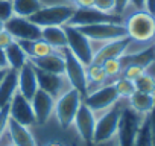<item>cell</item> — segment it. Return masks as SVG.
<instances>
[{"label":"cell","mask_w":155,"mask_h":146,"mask_svg":"<svg viewBox=\"0 0 155 146\" xmlns=\"http://www.w3.org/2000/svg\"><path fill=\"white\" fill-rule=\"evenodd\" d=\"M123 25L131 41L149 47L155 41V15L147 9H137L123 18Z\"/></svg>","instance_id":"6da1fadb"},{"label":"cell","mask_w":155,"mask_h":146,"mask_svg":"<svg viewBox=\"0 0 155 146\" xmlns=\"http://www.w3.org/2000/svg\"><path fill=\"white\" fill-rule=\"evenodd\" d=\"M76 6L71 3H56V5H44L40 11L29 17L32 23L40 28L46 26H65L71 15L74 14Z\"/></svg>","instance_id":"7a4b0ae2"},{"label":"cell","mask_w":155,"mask_h":146,"mask_svg":"<svg viewBox=\"0 0 155 146\" xmlns=\"http://www.w3.org/2000/svg\"><path fill=\"white\" fill-rule=\"evenodd\" d=\"M125 105L123 99H119L111 108L107 111L101 113L96 116V126H94V134H93V143H101V141H108L116 138L117 134V126L120 120V113Z\"/></svg>","instance_id":"3957f363"},{"label":"cell","mask_w":155,"mask_h":146,"mask_svg":"<svg viewBox=\"0 0 155 146\" xmlns=\"http://www.w3.org/2000/svg\"><path fill=\"white\" fill-rule=\"evenodd\" d=\"M82 95L78 91L76 88H70L67 90L64 95H61L56 101H55V116H56V120L59 123V126L62 129H68L71 125H73V120H74V116L79 110L81 104H82Z\"/></svg>","instance_id":"277c9868"},{"label":"cell","mask_w":155,"mask_h":146,"mask_svg":"<svg viewBox=\"0 0 155 146\" xmlns=\"http://www.w3.org/2000/svg\"><path fill=\"white\" fill-rule=\"evenodd\" d=\"M64 31H65V37H67V49L85 67L90 65L93 62L94 52H96L93 41L88 37H85L76 26L65 25Z\"/></svg>","instance_id":"5b68a950"},{"label":"cell","mask_w":155,"mask_h":146,"mask_svg":"<svg viewBox=\"0 0 155 146\" xmlns=\"http://www.w3.org/2000/svg\"><path fill=\"white\" fill-rule=\"evenodd\" d=\"M143 117L144 116L134 111L128 105V102H125L120 113V120H119L117 134H116V140L119 146H134V140L137 137Z\"/></svg>","instance_id":"8992f818"},{"label":"cell","mask_w":155,"mask_h":146,"mask_svg":"<svg viewBox=\"0 0 155 146\" xmlns=\"http://www.w3.org/2000/svg\"><path fill=\"white\" fill-rule=\"evenodd\" d=\"M85 37H88L93 43H108L123 37H128L123 23H97L87 26H76Z\"/></svg>","instance_id":"52a82bcc"},{"label":"cell","mask_w":155,"mask_h":146,"mask_svg":"<svg viewBox=\"0 0 155 146\" xmlns=\"http://www.w3.org/2000/svg\"><path fill=\"white\" fill-rule=\"evenodd\" d=\"M62 56H64V62H65V78L68 79L70 85L73 88H76L82 95V98L87 96L88 93V87H87V67L78 59L67 47L61 50Z\"/></svg>","instance_id":"ba28073f"},{"label":"cell","mask_w":155,"mask_h":146,"mask_svg":"<svg viewBox=\"0 0 155 146\" xmlns=\"http://www.w3.org/2000/svg\"><path fill=\"white\" fill-rule=\"evenodd\" d=\"M119 95L116 91V87L114 84H104L102 87L90 91L84 99L82 102L96 114L99 116L101 113L107 111L108 108H111L116 102H119Z\"/></svg>","instance_id":"9c48e42d"},{"label":"cell","mask_w":155,"mask_h":146,"mask_svg":"<svg viewBox=\"0 0 155 146\" xmlns=\"http://www.w3.org/2000/svg\"><path fill=\"white\" fill-rule=\"evenodd\" d=\"M97 23H123V15L119 14H107L97 11L96 8H76L67 25L70 26H87Z\"/></svg>","instance_id":"30bf717a"},{"label":"cell","mask_w":155,"mask_h":146,"mask_svg":"<svg viewBox=\"0 0 155 146\" xmlns=\"http://www.w3.org/2000/svg\"><path fill=\"white\" fill-rule=\"evenodd\" d=\"M5 31H8L15 41L28 40L35 41L41 40V28L32 23L26 17H17L12 15L8 22H5Z\"/></svg>","instance_id":"8fae6325"},{"label":"cell","mask_w":155,"mask_h":146,"mask_svg":"<svg viewBox=\"0 0 155 146\" xmlns=\"http://www.w3.org/2000/svg\"><path fill=\"white\" fill-rule=\"evenodd\" d=\"M35 75H37V81H38V88H41L43 91L50 95L55 101L61 95H64L67 90L71 88L65 75H56V73H49V71L38 70V68H35Z\"/></svg>","instance_id":"7c38bea8"},{"label":"cell","mask_w":155,"mask_h":146,"mask_svg":"<svg viewBox=\"0 0 155 146\" xmlns=\"http://www.w3.org/2000/svg\"><path fill=\"white\" fill-rule=\"evenodd\" d=\"M9 117L14 119L15 122L25 125V126L35 125V116H34L32 104L18 90L15 91V95L12 96V99L9 102Z\"/></svg>","instance_id":"4fadbf2b"},{"label":"cell","mask_w":155,"mask_h":146,"mask_svg":"<svg viewBox=\"0 0 155 146\" xmlns=\"http://www.w3.org/2000/svg\"><path fill=\"white\" fill-rule=\"evenodd\" d=\"M73 125L79 134L81 140L88 144V143H93V134H94V126H96V114L82 102L79 110H78L76 116H74V120H73Z\"/></svg>","instance_id":"5bb4252c"},{"label":"cell","mask_w":155,"mask_h":146,"mask_svg":"<svg viewBox=\"0 0 155 146\" xmlns=\"http://www.w3.org/2000/svg\"><path fill=\"white\" fill-rule=\"evenodd\" d=\"M31 104H32V110H34V116H35V123L46 125L53 114L55 99L50 95H47L46 91H43L41 88H38L37 93L32 96Z\"/></svg>","instance_id":"9a60e30c"},{"label":"cell","mask_w":155,"mask_h":146,"mask_svg":"<svg viewBox=\"0 0 155 146\" xmlns=\"http://www.w3.org/2000/svg\"><path fill=\"white\" fill-rule=\"evenodd\" d=\"M129 43H131V38L129 37H123V38L101 44L96 49V52H94V58H93L91 64H102L107 59L123 56L126 49H128V46H129Z\"/></svg>","instance_id":"2e32d148"},{"label":"cell","mask_w":155,"mask_h":146,"mask_svg":"<svg viewBox=\"0 0 155 146\" xmlns=\"http://www.w3.org/2000/svg\"><path fill=\"white\" fill-rule=\"evenodd\" d=\"M6 131H8V135H9L11 141L15 146H38L34 134L29 129V126H25V125L15 122L11 117H8Z\"/></svg>","instance_id":"e0dca14e"},{"label":"cell","mask_w":155,"mask_h":146,"mask_svg":"<svg viewBox=\"0 0 155 146\" xmlns=\"http://www.w3.org/2000/svg\"><path fill=\"white\" fill-rule=\"evenodd\" d=\"M61 50L50 53V55H46V56H41V58H31L28 61L38 70L56 73V75H64L65 73V62H64V56H62Z\"/></svg>","instance_id":"ac0fdd59"},{"label":"cell","mask_w":155,"mask_h":146,"mask_svg":"<svg viewBox=\"0 0 155 146\" xmlns=\"http://www.w3.org/2000/svg\"><path fill=\"white\" fill-rule=\"evenodd\" d=\"M38 90V81L35 75V68L34 65L28 61L20 70H18V91L28 98L29 101Z\"/></svg>","instance_id":"d6986e66"},{"label":"cell","mask_w":155,"mask_h":146,"mask_svg":"<svg viewBox=\"0 0 155 146\" xmlns=\"http://www.w3.org/2000/svg\"><path fill=\"white\" fill-rule=\"evenodd\" d=\"M17 90H18V71L14 68H8L2 82H0V108L9 105Z\"/></svg>","instance_id":"ffe728a7"},{"label":"cell","mask_w":155,"mask_h":146,"mask_svg":"<svg viewBox=\"0 0 155 146\" xmlns=\"http://www.w3.org/2000/svg\"><path fill=\"white\" fill-rule=\"evenodd\" d=\"M17 43L21 46V49L28 55V59H31V58H41V56H46V55L59 52L58 49H55L50 44H47L44 40H35V41L21 40V41H17Z\"/></svg>","instance_id":"44dd1931"},{"label":"cell","mask_w":155,"mask_h":146,"mask_svg":"<svg viewBox=\"0 0 155 146\" xmlns=\"http://www.w3.org/2000/svg\"><path fill=\"white\" fill-rule=\"evenodd\" d=\"M41 40H44L52 47L61 50L67 47V37L64 26H46L41 28Z\"/></svg>","instance_id":"7402d4cb"},{"label":"cell","mask_w":155,"mask_h":146,"mask_svg":"<svg viewBox=\"0 0 155 146\" xmlns=\"http://www.w3.org/2000/svg\"><path fill=\"white\" fill-rule=\"evenodd\" d=\"M128 105L137 111L138 114L141 116H147L152 108H153V104H155V95H147V93H141V91H134V95L126 99Z\"/></svg>","instance_id":"603a6c76"},{"label":"cell","mask_w":155,"mask_h":146,"mask_svg":"<svg viewBox=\"0 0 155 146\" xmlns=\"http://www.w3.org/2000/svg\"><path fill=\"white\" fill-rule=\"evenodd\" d=\"M87 87L88 93L102 87L104 84H108V76L102 67V64H90L87 65ZM87 93V95H88Z\"/></svg>","instance_id":"cb8c5ba5"},{"label":"cell","mask_w":155,"mask_h":146,"mask_svg":"<svg viewBox=\"0 0 155 146\" xmlns=\"http://www.w3.org/2000/svg\"><path fill=\"white\" fill-rule=\"evenodd\" d=\"M5 53H6V59H8L9 68H14V70L18 71L28 62V55L25 53V50L21 49V46L17 41H12L5 49Z\"/></svg>","instance_id":"d4e9b609"},{"label":"cell","mask_w":155,"mask_h":146,"mask_svg":"<svg viewBox=\"0 0 155 146\" xmlns=\"http://www.w3.org/2000/svg\"><path fill=\"white\" fill-rule=\"evenodd\" d=\"M11 2H12L14 15L26 17V18H29L31 15H34L37 11H40L44 6L41 0H11Z\"/></svg>","instance_id":"484cf974"},{"label":"cell","mask_w":155,"mask_h":146,"mask_svg":"<svg viewBox=\"0 0 155 146\" xmlns=\"http://www.w3.org/2000/svg\"><path fill=\"white\" fill-rule=\"evenodd\" d=\"M134 146H152V134H150V122L149 114L143 117L141 125L138 128L137 137L134 140Z\"/></svg>","instance_id":"4316f807"},{"label":"cell","mask_w":155,"mask_h":146,"mask_svg":"<svg viewBox=\"0 0 155 146\" xmlns=\"http://www.w3.org/2000/svg\"><path fill=\"white\" fill-rule=\"evenodd\" d=\"M134 85H135L137 91L147 93V95H155V76L152 75V73H149V70L134 81Z\"/></svg>","instance_id":"83f0119b"},{"label":"cell","mask_w":155,"mask_h":146,"mask_svg":"<svg viewBox=\"0 0 155 146\" xmlns=\"http://www.w3.org/2000/svg\"><path fill=\"white\" fill-rule=\"evenodd\" d=\"M113 84H114V87H116V91H117L119 98L123 99V101L129 99V98L134 95V91H135L134 81H129V79H126V78H123V76H119L117 79H114Z\"/></svg>","instance_id":"f1b7e54d"},{"label":"cell","mask_w":155,"mask_h":146,"mask_svg":"<svg viewBox=\"0 0 155 146\" xmlns=\"http://www.w3.org/2000/svg\"><path fill=\"white\" fill-rule=\"evenodd\" d=\"M102 67L107 73L108 79H117L122 71H123V64L120 61V58H111V59H107L102 62Z\"/></svg>","instance_id":"f546056e"},{"label":"cell","mask_w":155,"mask_h":146,"mask_svg":"<svg viewBox=\"0 0 155 146\" xmlns=\"http://www.w3.org/2000/svg\"><path fill=\"white\" fill-rule=\"evenodd\" d=\"M147 71V67L144 65H140V64H128L123 67V71H122V75L123 78L129 79V81H135L137 78H140L143 73Z\"/></svg>","instance_id":"4dcf8cb0"},{"label":"cell","mask_w":155,"mask_h":146,"mask_svg":"<svg viewBox=\"0 0 155 146\" xmlns=\"http://www.w3.org/2000/svg\"><path fill=\"white\" fill-rule=\"evenodd\" d=\"M93 8L107 14H116V0H94Z\"/></svg>","instance_id":"1f68e13d"},{"label":"cell","mask_w":155,"mask_h":146,"mask_svg":"<svg viewBox=\"0 0 155 146\" xmlns=\"http://www.w3.org/2000/svg\"><path fill=\"white\" fill-rule=\"evenodd\" d=\"M14 15L12 11V2L11 0H0V20L8 22Z\"/></svg>","instance_id":"d6a6232c"},{"label":"cell","mask_w":155,"mask_h":146,"mask_svg":"<svg viewBox=\"0 0 155 146\" xmlns=\"http://www.w3.org/2000/svg\"><path fill=\"white\" fill-rule=\"evenodd\" d=\"M12 41H15V40L12 38V35L8 31H2V32H0V49H6Z\"/></svg>","instance_id":"836d02e7"},{"label":"cell","mask_w":155,"mask_h":146,"mask_svg":"<svg viewBox=\"0 0 155 146\" xmlns=\"http://www.w3.org/2000/svg\"><path fill=\"white\" fill-rule=\"evenodd\" d=\"M128 5H129V0H116V14L123 15L125 11L128 9Z\"/></svg>","instance_id":"e575fe53"},{"label":"cell","mask_w":155,"mask_h":146,"mask_svg":"<svg viewBox=\"0 0 155 146\" xmlns=\"http://www.w3.org/2000/svg\"><path fill=\"white\" fill-rule=\"evenodd\" d=\"M149 122H150V134H152V146H155V104L152 111L149 113Z\"/></svg>","instance_id":"d590c367"},{"label":"cell","mask_w":155,"mask_h":146,"mask_svg":"<svg viewBox=\"0 0 155 146\" xmlns=\"http://www.w3.org/2000/svg\"><path fill=\"white\" fill-rule=\"evenodd\" d=\"M0 68H2V70H8V68H9V64H8V59H6L5 49H0Z\"/></svg>","instance_id":"8d00e7d4"},{"label":"cell","mask_w":155,"mask_h":146,"mask_svg":"<svg viewBox=\"0 0 155 146\" xmlns=\"http://www.w3.org/2000/svg\"><path fill=\"white\" fill-rule=\"evenodd\" d=\"M74 6L76 8H93L94 6V0H76Z\"/></svg>","instance_id":"74e56055"},{"label":"cell","mask_w":155,"mask_h":146,"mask_svg":"<svg viewBox=\"0 0 155 146\" xmlns=\"http://www.w3.org/2000/svg\"><path fill=\"white\" fill-rule=\"evenodd\" d=\"M85 146H119L117 144V140L113 138V140H108V141H101V143H88Z\"/></svg>","instance_id":"f35d334b"},{"label":"cell","mask_w":155,"mask_h":146,"mask_svg":"<svg viewBox=\"0 0 155 146\" xmlns=\"http://www.w3.org/2000/svg\"><path fill=\"white\" fill-rule=\"evenodd\" d=\"M146 9L149 12H155V0H146Z\"/></svg>","instance_id":"ab89813d"},{"label":"cell","mask_w":155,"mask_h":146,"mask_svg":"<svg viewBox=\"0 0 155 146\" xmlns=\"http://www.w3.org/2000/svg\"><path fill=\"white\" fill-rule=\"evenodd\" d=\"M5 73H6V70H2V68H0V82H2V79H3V76H5Z\"/></svg>","instance_id":"60d3db41"},{"label":"cell","mask_w":155,"mask_h":146,"mask_svg":"<svg viewBox=\"0 0 155 146\" xmlns=\"http://www.w3.org/2000/svg\"><path fill=\"white\" fill-rule=\"evenodd\" d=\"M2 31H5V22L0 20V32H2Z\"/></svg>","instance_id":"b9f144b4"},{"label":"cell","mask_w":155,"mask_h":146,"mask_svg":"<svg viewBox=\"0 0 155 146\" xmlns=\"http://www.w3.org/2000/svg\"><path fill=\"white\" fill-rule=\"evenodd\" d=\"M47 146H64V144H61V143H49Z\"/></svg>","instance_id":"7bdbcfd3"},{"label":"cell","mask_w":155,"mask_h":146,"mask_svg":"<svg viewBox=\"0 0 155 146\" xmlns=\"http://www.w3.org/2000/svg\"><path fill=\"white\" fill-rule=\"evenodd\" d=\"M65 2H67V3H71V5H74V3H76V0H65Z\"/></svg>","instance_id":"ee69618b"},{"label":"cell","mask_w":155,"mask_h":146,"mask_svg":"<svg viewBox=\"0 0 155 146\" xmlns=\"http://www.w3.org/2000/svg\"><path fill=\"white\" fill-rule=\"evenodd\" d=\"M6 146H15V144H14V143H9V144H6Z\"/></svg>","instance_id":"f6af8a7d"},{"label":"cell","mask_w":155,"mask_h":146,"mask_svg":"<svg viewBox=\"0 0 155 146\" xmlns=\"http://www.w3.org/2000/svg\"><path fill=\"white\" fill-rule=\"evenodd\" d=\"M153 52H155V41H153Z\"/></svg>","instance_id":"bcb514c9"},{"label":"cell","mask_w":155,"mask_h":146,"mask_svg":"<svg viewBox=\"0 0 155 146\" xmlns=\"http://www.w3.org/2000/svg\"><path fill=\"white\" fill-rule=\"evenodd\" d=\"M153 15H155V12H153Z\"/></svg>","instance_id":"7dc6e473"}]
</instances>
